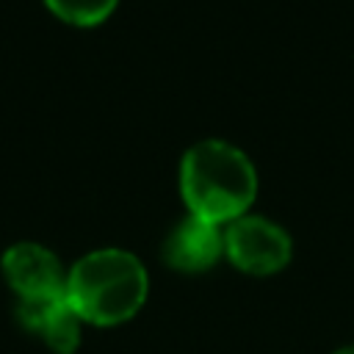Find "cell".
Instances as JSON below:
<instances>
[{"label":"cell","instance_id":"5b68a950","mask_svg":"<svg viewBox=\"0 0 354 354\" xmlns=\"http://www.w3.org/2000/svg\"><path fill=\"white\" fill-rule=\"evenodd\" d=\"M221 254H224V227L196 218L191 213L180 218L163 241L166 266L185 271V274L213 268Z\"/></svg>","mask_w":354,"mask_h":354},{"label":"cell","instance_id":"7a4b0ae2","mask_svg":"<svg viewBox=\"0 0 354 354\" xmlns=\"http://www.w3.org/2000/svg\"><path fill=\"white\" fill-rule=\"evenodd\" d=\"M147 290L144 263L119 246L94 249L66 271V301L83 324L94 326L130 321L147 301Z\"/></svg>","mask_w":354,"mask_h":354},{"label":"cell","instance_id":"277c9868","mask_svg":"<svg viewBox=\"0 0 354 354\" xmlns=\"http://www.w3.org/2000/svg\"><path fill=\"white\" fill-rule=\"evenodd\" d=\"M3 277L17 299H53L66 296V268L58 254L36 241H19L0 257Z\"/></svg>","mask_w":354,"mask_h":354},{"label":"cell","instance_id":"3957f363","mask_svg":"<svg viewBox=\"0 0 354 354\" xmlns=\"http://www.w3.org/2000/svg\"><path fill=\"white\" fill-rule=\"evenodd\" d=\"M293 241L285 227L266 216L243 213L224 224V257L254 277L277 274L290 263Z\"/></svg>","mask_w":354,"mask_h":354},{"label":"cell","instance_id":"ba28073f","mask_svg":"<svg viewBox=\"0 0 354 354\" xmlns=\"http://www.w3.org/2000/svg\"><path fill=\"white\" fill-rule=\"evenodd\" d=\"M335 354H354V346H343V348H337Z\"/></svg>","mask_w":354,"mask_h":354},{"label":"cell","instance_id":"6da1fadb","mask_svg":"<svg viewBox=\"0 0 354 354\" xmlns=\"http://www.w3.org/2000/svg\"><path fill=\"white\" fill-rule=\"evenodd\" d=\"M180 194L191 216L224 227L249 213L257 194V169L232 141L202 138L180 160Z\"/></svg>","mask_w":354,"mask_h":354},{"label":"cell","instance_id":"52a82bcc","mask_svg":"<svg viewBox=\"0 0 354 354\" xmlns=\"http://www.w3.org/2000/svg\"><path fill=\"white\" fill-rule=\"evenodd\" d=\"M44 3L72 25H97L116 8L119 0H44Z\"/></svg>","mask_w":354,"mask_h":354},{"label":"cell","instance_id":"8992f818","mask_svg":"<svg viewBox=\"0 0 354 354\" xmlns=\"http://www.w3.org/2000/svg\"><path fill=\"white\" fill-rule=\"evenodd\" d=\"M17 321L30 335L41 337L55 354H72L80 346V318L66 296L53 299H17Z\"/></svg>","mask_w":354,"mask_h":354}]
</instances>
